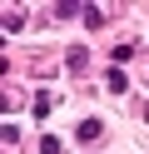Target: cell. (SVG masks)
Returning <instances> with one entry per match:
<instances>
[{
  "label": "cell",
  "mask_w": 149,
  "mask_h": 154,
  "mask_svg": "<svg viewBox=\"0 0 149 154\" xmlns=\"http://www.w3.org/2000/svg\"><path fill=\"white\" fill-rule=\"evenodd\" d=\"M104 85H109L114 94H124V90H129V75H124V70L114 65V70H104Z\"/></svg>",
  "instance_id": "cell-1"
},
{
  "label": "cell",
  "mask_w": 149,
  "mask_h": 154,
  "mask_svg": "<svg viewBox=\"0 0 149 154\" xmlns=\"http://www.w3.org/2000/svg\"><path fill=\"white\" fill-rule=\"evenodd\" d=\"M99 134H104V124H99V119H79V139H85V144H95Z\"/></svg>",
  "instance_id": "cell-2"
},
{
  "label": "cell",
  "mask_w": 149,
  "mask_h": 154,
  "mask_svg": "<svg viewBox=\"0 0 149 154\" xmlns=\"http://www.w3.org/2000/svg\"><path fill=\"white\" fill-rule=\"evenodd\" d=\"M65 65H70V70H85V65H89V50H79V45H75V50L65 55Z\"/></svg>",
  "instance_id": "cell-3"
},
{
  "label": "cell",
  "mask_w": 149,
  "mask_h": 154,
  "mask_svg": "<svg viewBox=\"0 0 149 154\" xmlns=\"http://www.w3.org/2000/svg\"><path fill=\"white\" fill-rule=\"evenodd\" d=\"M40 154H65V144H60L55 134H45V139H40Z\"/></svg>",
  "instance_id": "cell-4"
},
{
  "label": "cell",
  "mask_w": 149,
  "mask_h": 154,
  "mask_svg": "<svg viewBox=\"0 0 149 154\" xmlns=\"http://www.w3.org/2000/svg\"><path fill=\"white\" fill-rule=\"evenodd\" d=\"M20 25H25V15H20V10H5V30H10V35H15V30H20Z\"/></svg>",
  "instance_id": "cell-5"
},
{
  "label": "cell",
  "mask_w": 149,
  "mask_h": 154,
  "mask_svg": "<svg viewBox=\"0 0 149 154\" xmlns=\"http://www.w3.org/2000/svg\"><path fill=\"white\" fill-rule=\"evenodd\" d=\"M129 55H134V45H129V40H119V45H114V65H124Z\"/></svg>",
  "instance_id": "cell-6"
}]
</instances>
